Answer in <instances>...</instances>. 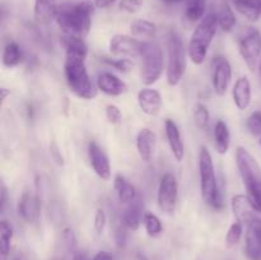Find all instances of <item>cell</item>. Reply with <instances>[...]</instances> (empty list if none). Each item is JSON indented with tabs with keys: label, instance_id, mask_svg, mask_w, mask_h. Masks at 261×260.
I'll return each mask as SVG.
<instances>
[{
	"label": "cell",
	"instance_id": "obj_28",
	"mask_svg": "<svg viewBox=\"0 0 261 260\" xmlns=\"http://www.w3.org/2000/svg\"><path fill=\"white\" fill-rule=\"evenodd\" d=\"M217 18H218V27L224 32H231L236 25V15L227 3L221 5Z\"/></svg>",
	"mask_w": 261,
	"mask_h": 260
},
{
	"label": "cell",
	"instance_id": "obj_35",
	"mask_svg": "<svg viewBox=\"0 0 261 260\" xmlns=\"http://www.w3.org/2000/svg\"><path fill=\"white\" fill-rule=\"evenodd\" d=\"M246 127L254 137L261 134V111H254L247 117Z\"/></svg>",
	"mask_w": 261,
	"mask_h": 260
},
{
	"label": "cell",
	"instance_id": "obj_39",
	"mask_svg": "<svg viewBox=\"0 0 261 260\" xmlns=\"http://www.w3.org/2000/svg\"><path fill=\"white\" fill-rule=\"evenodd\" d=\"M106 117L111 124H119L122 119V115L116 105L110 103L106 106Z\"/></svg>",
	"mask_w": 261,
	"mask_h": 260
},
{
	"label": "cell",
	"instance_id": "obj_32",
	"mask_svg": "<svg viewBox=\"0 0 261 260\" xmlns=\"http://www.w3.org/2000/svg\"><path fill=\"white\" fill-rule=\"evenodd\" d=\"M143 223H144L145 231L150 237H155L162 232L163 227L161 223V219L153 213H144L143 217Z\"/></svg>",
	"mask_w": 261,
	"mask_h": 260
},
{
	"label": "cell",
	"instance_id": "obj_44",
	"mask_svg": "<svg viewBox=\"0 0 261 260\" xmlns=\"http://www.w3.org/2000/svg\"><path fill=\"white\" fill-rule=\"evenodd\" d=\"M93 260H114V257H112L111 255L109 254V252L99 251V252H97L96 255H94Z\"/></svg>",
	"mask_w": 261,
	"mask_h": 260
},
{
	"label": "cell",
	"instance_id": "obj_7",
	"mask_svg": "<svg viewBox=\"0 0 261 260\" xmlns=\"http://www.w3.org/2000/svg\"><path fill=\"white\" fill-rule=\"evenodd\" d=\"M142 69L140 78L145 86H152L163 73V54L160 46L154 42H143Z\"/></svg>",
	"mask_w": 261,
	"mask_h": 260
},
{
	"label": "cell",
	"instance_id": "obj_9",
	"mask_svg": "<svg viewBox=\"0 0 261 260\" xmlns=\"http://www.w3.org/2000/svg\"><path fill=\"white\" fill-rule=\"evenodd\" d=\"M178 198L177 180L172 173H165L158 186L157 200L161 211L166 214H172L176 209Z\"/></svg>",
	"mask_w": 261,
	"mask_h": 260
},
{
	"label": "cell",
	"instance_id": "obj_30",
	"mask_svg": "<svg viewBox=\"0 0 261 260\" xmlns=\"http://www.w3.org/2000/svg\"><path fill=\"white\" fill-rule=\"evenodd\" d=\"M232 3L234 4L236 9L239 10L242 15H245L249 20L256 22V20L259 19L261 10L254 4L252 0H232Z\"/></svg>",
	"mask_w": 261,
	"mask_h": 260
},
{
	"label": "cell",
	"instance_id": "obj_45",
	"mask_svg": "<svg viewBox=\"0 0 261 260\" xmlns=\"http://www.w3.org/2000/svg\"><path fill=\"white\" fill-rule=\"evenodd\" d=\"M0 92H2V102H4L8 94H10V91H9V89H7V88H2V89H0Z\"/></svg>",
	"mask_w": 261,
	"mask_h": 260
},
{
	"label": "cell",
	"instance_id": "obj_31",
	"mask_svg": "<svg viewBox=\"0 0 261 260\" xmlns=\"http://www.w3.org/2000/svg\"><path fill=\"white\" fill-rule=\"evenodd\" d=\"M194 121H195L196 126L201 130H206L209 126V121H211V115H209L208 109L205 105L196 103L194 106Z\"/></svg>",
	"mask_w": 261,
	"mask_h": 260
},
{
	"label": "cell",
	"instance_id": "obj_3",
	"mask_svg": "<svg viewBox=\"0 0 261 260\" xmlns=\"http://www.w3.org/2000/svg\"><path fill=\"white\" fill-rule=\"evenodd\" d=\"M236 163L241 175L242 183L246 188L249 198L255 212L261 213V167L256 158L244 147H237Z\"/></svg>",
	"mask_w": 261,
	"mask_h": 260
},
{
	"label": "cell",
	"instance_id": "obj_20",
	"mask_svg": "<svg viewBox=\"0 0 261 260\" xmlns=\"http://www.w3.org/2000/svg\"><path fill=\"white\" fill-rule=\"evenodd\" d=\"M143 217H144V213H143V200L142 196L138 195V198L134 201H132L127 205V208L125 209L121 219L127 228L137 231L139 228L140 223H142Z\"/></svg>",
	"mask_w": 261,
	"mask_h": 260
},
{
	"label": "cell",
	"instance_id": "obj_6",
	"mask_svg": "<svg viewBox=\"0 0 261 260\" xmlns=\"http://www.w3.org/2000/svg\"><path fill=\"white\" fill-rule=\"evenodd\" d=\"M186 50L182 40L176 32L171 31L167 37V69L166 78L170 86H177L185 74Z\"/></svg>",
	"mask_w": 261,
	"mask_h": 260
},
{
	"label": "cell",
	"instance_id": "obj_14",
	"mask_svg": "<svg viewBox=\"0 0 261 260\" xmlns=\"http://www.w3.org/2000/svg\"><path fill=\"white\" fill-rule=\"evenodd\" d=\"M88 154L91 166L96 175L105 181L111 178V165L109 157L96 142H91L88 145Z\"/></svg>",
	"mask_w": 261,
	"mask_h": 260
},
{
	"label": "cell",
	"instance_id": "obj_49",
	"mask_svg": "<svg viewBox=\"0 0 261 260\" xmlns=\"http://www.w3.org/2000/svg\"><path fill=\"white\" fill-rule=\"evenodd\" d=\"M259 70H260V78H261V59H260V66H259Z\"/></svg>",
	"mask_w": 261,
	"mask_h": 260
},
{
	"label": "cell",
	"instance_id": "obj_29",
	"mask_svg": "<svg viewBox=\"0 0 261 260\" xmlns=\"http://www.w3.org/2000/svg\"><path fill=\"white\" fill-rule=\"evenodd\" d=\"M130 31L134 36L140 37H153L157 32V27L153 22L147 19H135L130 24Z\"/></svg>",
	"mask_w": 261,
	"mask_h": 260
},
{
	"label": "cell",
	"instance_id": "obj_16",
	"mask_svg": "<svg viewBox=\"0 0 261 260\" xmlns=\"http://www.w3.org/2000/svg\"><path fill=\"white\" fill-rule=\"evenodd\" d=\"M165 130L171 152H172L175 160L180 162V161L184 160V155H185V148H184L182 139H181L180 129H178L177 124L173 120L167 119L165 121Z\"/></svg>",
	"mask_w": 261,
	"mask_h": 260
},
{
	"label": "cell",
	"instance_id": "obj_50",
	"mask_svg": "<svg viewBox=\"0 0 261 260\" xmlns=\"http://www.w3.org/2000/svg\"><path fill=\"white\" fill-rule=\"evenodd\" d=\"M260 145H261V139H260Z\"/></svg>",
	"mask_w": 261,
	"mask_h": 260
},
{
	"label": "cell",
	"instance_id": "obj_33",
	"mask_svg": "<svg viewBox=\"0 0 261 260\" xmlns=\"http://www.w3.org/2000/svg\"><path fill=\"white\" fill-rule=\"evenodd\" d=\"M242 232H244V224L239 221L233 222V223L229 226L228 232H227V235H226L227 247H229V249H231V247L236 246V245L240 242V240H241Z\"/></svg>",
	"mask_w": 261,
	"mask_h": 260
},
{
	"label": "cell",
	"instance_id": "obj_5",
	"mask_svg": "<svg viewBox=\"0 0 261 260\" xmlns=\"http://www.w3.org/2000/svg\"><path fill=\"white\" fill-rule=\"evenodd\" d=\"M218 27V18L214 13H209L199 22L189 41L188 53L191 61L196 65H200L206 59L209 47L212 45Z\"/></svg>",
	"mask_w": 261,
	"mask_h": 260
},
{
	"label": "cell",
	"instance_id": "obj_18",
	"mask_svg": "<svg viewBox=\"0 0 261 260\" xmlns=\"http://www.w3.org/2000/svg\"><path fill=\"white\" fill-rule=\"evenodd\" d=\"M157 137L150 129H142L137 135V149L140 158L145 162H149L154 153Z\"/></svg>",
	"mask_w": 261,
	"mask_h": 260
},
{
	"label": "cell",
	"instance_id": "obj_41",
	"mask_svg": "<svg viewBox=\"0 0 261 260\" xmlns=\"http://www.w3.org/2000/svg\"><path fill=\"white\" fill-rule=\"evenodd\" d=\"M63 236H64V240H65L66 245H68L70 249H73V247L75 246V242H76L75 241V236H74L73 231H71L70 228H65V229H64Z\"/></svg>",
	"mask_w": 261,
	"mask_h": 260
},
{
	"label": "cell",
	"instance_id": "obj_25",
	"mask_svg": "<svg viewBox=\"0 0 261 260\" xmlns=\"http://www.w3.org/2000/svg\"><path fill=\"white\" fill-rule=\"evenodd\" d=\"M3 64L7 68H14L18 66L23 60V53L20 46L14 41H10L5 45L3 50Z\"/></svg>",
	"mask_w": 261,
	"mask_h": 260
},
{
	"label": "cell",
	"instance_id": "obj_15",
	"mask_svg": "<svg viewBox=\"0 0 261 260\" xmlns=\"http://www.w3.org/2000/svg\"><path fill=\"white\" fill-rule=\"evenodd\" d=\"M138 103L144 114L157 116L162 109V97L155 89L144 88L138 93Z\"/></svg>",
	"mask_w": 261,
	"mask_h": 260
},
{
	"label": "cell",
	"instance_id": "obj_38",
	"mask_svg": "<svg viewBox=\"0 0 261 260\" xmlns=\"http://www.w3.org/2000/svg\"><path fill=\"white\" fill-rule=\"evenodd\" d=\"M107 223V216L102 208H98L94 214V231L101 235L105 231V227Z\"/></svg>",
	"mask_w": 261,
	"mask_h": 260
},
{
	"label": "cell",
	"instance_id": "obj_23",
	"mask_svg": "<svg viewBox=\"0 0 261 260\" xmlns=\"http://www.w3.org/2000/svg\"><path fill=\"white\" fill-rule=\"evenodd\" d=\"M115 190H116L117 196H119V200L122 204H130L132 201H134L138 198V191L135 189V186L132 183H129V180L124 177L122 175L117 173L115 176L114 180Z\"/></svg>",
	"mask_w": 261,
	"mask_h": 260
},
{
	"label": "cell",
	"instance_id": "obj_10",
	"mask_svg": "<svg viewBox=\"0 0 261 260\" xmlns=\"http://www.w3.org/2000/svg\"><path fill=\"white\" fill-rule=\"evenodd\" d=\"M232 79V68L224 56H216L212 60V83L218 96H224Z\"/></svg>",
	"mask_w": 261,
	"mask_h": 260
},
{
	"label": "cell",
	"instance_id": "obj_13",
	"mask_svg": "<svg viewBox=\"0 0 261 260\" xmlns=\"http://www.w3.org/2000/svg\"><path fill=\"white\" fill-rule=\"evenodd\" d=\"M18 214L28 223H36L40 218L41 198L30 190L23 191L18 201Z\"/></svg>",
	"mask_w": 261,
	"mask_h": 260
},
{
	"label": "cell",
	"instance_id": "obj_36",
	"mask_svg": "<svg viewBox=\"0 0 261 260\" xmlns=\"http://www.w3.org/2000/svg\"><path fill=\"white\" fill-rule=\"evenodd\" d=\"M103 61L106 64H109L110 66L115 68L119 71H127L133 66V63L130 59L122 58V59H109L105 58Z\"/></svg>",
	"mask_w": 261,
	"mask_h": 260
},
{
	"label": "cell",
	"instance_id": "obj_26",
	"mask_svg": "<svg viewBox=\"0 0 261 260\" xmlns=\"http://www.w3.org/2000/svg\"><path fill=\"white\" fill-rule=\"evenodd\" d=\"M206 9V0H186V7H185V19L189 23L198 22V20L203 19L205 15Z\"/></svg>",
	"mask_w": 261,
	"mask_h": 260
},
{
	"label": "cell",
	"instance_id": "obj_8",
	"mask_svg": "<svg viewBox=\"0 0 261 260\" xmlns=\"http://www.w3.org/2000/svg\"><path fill=\"white\" fill-rule=\"evenodd\" d=\"M239 51L250 70H255L261 59V33L254 27H245L239 37Z\"/></svg>",
	"mask_w": 261,
	"mask_h": 260
},
{
	"label": "cell",
	"instance_id": "obj_4",
	"mask_svg": "<svg viewBox=\"0 0 261 260\" xmlns=\"http://www.w3.org/2000/svg\"><path fill=\"white\" fill-rule=\"evenodd\" d=\"M199 173H200V193L203 201L214 211H222L223 199L219 191L213 158L208 148L205 147H201L199 152Z\"/></svg>",
	"mask_w": 261,
	"mask_h": 260
},
{
	"label": "cell",
	"instance_id": "obj_2",
	"mask_svg": "<svg viewBox=\"0 0 261 260\" xmlns=\"http://www.w3.org/2000/svg\"><path fill=\"white\" fill-rule=\"evenodd\" d=\"M94 4L81 2L75 4H63L56 13V23L65 36L84 38L91 31Z\"/></svg>",
	"mask_w": 261,
	"mask_h": 260
},
{
	"label": "cell",
	"instance_id": "obj_48",
	"mask_svg": "<svg viewBox=\"0 0 261 260\" xmlns=\"http://www.w3.org/2000/svg\"><path fill=\"white\" fill-rule=\"evenodd\" d=\"M252 2H254V4L261 10V0H252Z\"/></svg>",
	"mask_w": 261,
	"mask_h": 260
},
{
	"label": "cell",
	"instance_id": "obj_43",
	"mask_svg": "<svg viewBox=\"0 0 261 260\" xmlns=\"http://www.w3.org/2000/svg\"><path fill=\"white\" fill-rule=\"evenodd\" d=\"M116 0H93V4L96 8L99 9H106V8L111 7Z\"/></svg>",
	"mask_w": 261,
	"mask_h": 260
},
{
	"label": "cell",
	"instance_id": "obj_34",
	"mask_svg": "<svg viewBox=\"0 0 261 260\" xmlns=\"http://www.w3.org/2000/svg\"><path fill=\"white\" fill-rule=\"evenodd\" d=\"M127 227L125 226V223L122 222V219L116 222V224L114 226V240L115 244H116L117 247L122 249L126 245V239H127V233H126Z\"/></svg>",
	"mask_w": 261,
	"mask_h": 260
},
{
	"label": "cell",
	"instance_id": "obj_21",
	"mask_svg": "<svg viewBox=\"0 0 261 260\" xmlns=\"http://www.w3.org/2000/svg\"><path fill=\"white\" fill-rule=\"evenodd\" d=\"M232 212H233L236 221L241 222L242 224L246 223L251 217L255 216V209L252 208L251 203H250L249 198L242 194H237L232 198L231 201Z\"/></svg>",
	"mask_w": 261,
	"mask_h": 260
},
{
	"label": "cell",
	"instance_id": "obj_1",
	"mask_svg": "<svg viewBox=\"0 0 261 260\" xmlns=\"http://www.w3.org/2000/svg\"><path fill=\"white\" fill-rule=\"evenodd\" d=\"M63 42L66 51L64 74L69 88L79 98H94L97 89L87 71L86 58L88 55V46L84 42V38L64 36Z\"/></svg>",
	"mask_w": 261,
	"mask_h": 260
},
{
	"label": "cell",
	"instance_id": "obj_46",
	"mask_svg": "<svg viewBox=\"0 0 261 260\" xmlns=\"http://www.w3.org/2000/svg\"><path fill=\"white\" fill-rule=\"evenodd\" d=\"M73 260H88V257H87L86 254H76L73 257Z\"/></svg>",
	"mask_w": 261,
	"mask_h": 260
},
{
	"label": "cell",
	"instance_id": "obj_11",
	"mask_svg": "<svg viewBox=\"0 0 261 260\" xmlns=\"http://www.w3.org/2000/svg\"><path fill=\"white\" fill-rule=\"evenodd\" d=\"M245 251L250 260H261V219L255 214L245 223Z\"/></svg>",
	"mask_w": 261,
	"mask_h": 260
},
{
	"label": "cell",
	"instance_id": "obj_27",
	"mask_svg": "<svg viewBox=\"0 0 261 260\" xmlns=\"http://www.w3.org/2000/svg\"><path fill=\"white\" fill-rule=\"evenodd\" d=\"M13 239V227L8 221L0 222V260H7L10 254Z\"/></svg>",
	"mask_w": 261,
	"mask_h": 260
},
{
	"label": "cell",
	"instance_id": "obj_42",
	"mask_svg": "<svg viewBox=\"0 0 261 260\" xmlns=\"http://www.w3.org/2000/svg\"><path fill=\"white\" fill-rule=\"evenodd\" d=\"M8 201V189L4 183H2V189H0V204H2V212H4L5 205Z\"/></svg>",
	"mask_w": 261,
	"mask_h": 260
},
{
	"label": "cell",
	"instance_id": "obj_12",
	"mask_svg": "<svg viewBox=\"0 0 261 260\" xmlns=\"http://www.w3.org/2000/svg\"><path fill=\"white\" fill-rule=\"evenodd\" d=\"M110 51L115 56L122 58H140L143 51V41L132 36L116 35L110 41Z\"/></svg>",
	"mask_w": 261,
	"mask_h": 260
},
{
	"label": "cell",
	"instance_id": "obj_17",
	"mask_svg": "<svg viewBox=\"0 0 261 260\" xmlns=\"http://www.w3.org/2000/svg\"><path fill=\"white\" fill-rule=\"evenodd\" d=\"M97 88L109 96H120L127 91L126 83L109 71L99 74L97 78Z\"/></svg>",
	"mask_w": 261,
	"mask_h": 260
},
{
	"label": "cell",
	"instance_id": "obj_24",
	"mask_svg": "<svg viewBox=\"0 0 261 260\" xmlns=\"http://www.w3.org/2000/svg\"><path fill=\"white\" fill-rule=\"evenodd\" d=\"M214 144L219 154H226L231 145V134L229 129L223 120H218L214 126Z\"/></svg>",
	"mask_w": 261,
	"mask_h": 260
},
{
	"label": "cell",
	"instance_id": "obj_40",
	"mask_svg": "<svg viewBox=\"0 0 261 260\" xmlns=\"http://www.w3.org/2000/svg\"><path fill=\"white\" fill-rule=\"evenodd\" d=\"M50 154H51V157H53V160L55 161L58 165H60V166L63 165L64 158H63V155H61L60 150H59L58 144H56L55 142L50 143Z\"/></svg>",
	"mask_w": 261,
	"mask_h": 260
},
{
	"label": "cell",
	"instance_id": "obj_22",
	"mask_svg": "<svg viewBox=\"0 0 261 260\" xmlns=\"http://www.w3.org/2000/svg\"><path fill=\"white\" fill-rule=\"evenodd\" d=\"M58 9V0H35V18L38 23L51 22L56 18Z\"/></svg>",
	"mask_w": 261,
	"mask_h": 260
},
{
	"label": "cell",
	"instance_id": "obj_37",
	"mask_svg": "<svg viewBox=\"0 0 261 260\" xmlns=\"http://www.w3.org/2000/svg\"><path fill=\"white\" fill-rule=\"evenodd\" d=\"M143 7V0H120L119 8L120 10L134 14V13L139 12L140 8Z\"/></svg>",
	"mask_w": 261,
	"mask_h": 260
},
{
	"label": "cell",
	"instance_id": "obj_19",
	"mask_svg": "<svg viewBox=\"0 0 261 260\" xmlns=\"http://www.w3.org/2000/svg\"><path fill=\"white\" fill-rule=\"evenodd\" d=\"M234 105L240 110H246L251 103V83L246 76H241L234 83L232 89Z\"/></svg>",
	"mask_w": 261,
	"mask_h": 260
},
{
	"label": "cell",
	"instance_id": "obj_47",
	"mask_svg": "<svg viewBox=\"0 0 261 260\" xmlns=\"http://www.w3.org/2000/svg\"><path fill=\"white\" fill-rule=\"evenodd\" d=\"M162 2L166 3V4H177V3L184 2V0H162Z\"/></svg>",
	"mask_w": 261,
	"mask_h": 260
}]
</instances>
